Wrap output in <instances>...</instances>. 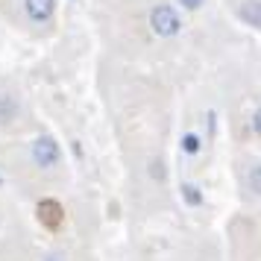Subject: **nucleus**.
Masks as SVG:
<instances>
[{
    "label": "nucleus",
    "instance_id": "f257e3e1",
    "mask_svg": "<svg viewBox=\"0 0 261 261\" xmlns=\"http://www.w3.org/2000/svg\"><path fill=\"white\" fill-rule=\"evenodd\" d=\"M30 155H33V165H38L41 170H53V167L62 165V150L50 135H38L30 144Z\"/></svg>",
    "mask_w": 261,
    "mask_h": 261
},
{
    "label": "nucleus",
    "instance_id": "f03ea898",
    "mask_svg": "<svg viewBox=\"0 0 261 261\" xmlns=\"http://www.w3.org/2000/svg\"><path fill=\"white\" fill-rule=\"evenodd\" d=\"M150 27H153L155 36H176L179 30H182V18L176 15V9L173 6H167V3H162V6H155L153 12H150Z\"/></svg>",
    "mask_w": 261,
    "mask_h": 261
},
{
    "label": "nucleus",
    "instance_id": "7ed1b4c3",
    "mask_svg": "<svg viewBox=\"0 0 261 261\" xmlns=\"http://www.w3.org/2000/svg\"><path fill=\"white\" fill-rule=\"evenodd\" d=\"M24 12L33 24H47L56 15V0H24Z\"/></svg>",
    "mask_w": 261,
    "mask_h": 261
},
{
    "label": "nucleus",
    "instance_id": "20e7f679",
    "mask_svg": "<svg viewBox=\"0 0 261 261\" xmlns=\"http://www.w3.org/2000/svg\"><path fill=\"white\" fill-rule=\"evenodd\" d=\"M18 112H21L18 97H15L12 91H6V88H0V126L12 123V120L18 118Z\"/></svg>",
    "mask_w": 261,
    "mask_h": 261
},
{
    "label": "nucleus",
    "instance_id": "39448f33",
    "mask_svg": "<svg viewBox=\"0 0 261 261\" xmlns=\"http://www.w3.org/2000/svg\"><path fill=\"white\" fill-rule=\"evenodd\" d=\"M241 18H244L247 24L261 27V0H247V3L241 6Z\"/></svg>",
    "mask_w": 261,
    "mask_h": 261
},
{
    "label": "nucleus",
    "instance_id": "423d86ee",
    "mask_svg": "<svg viewBox=\"0 0 261 261\" xmlns=\"http://www.w3.org/2000/svg\"><path fill=\"white\" fill-rule=\"evenodd\" d=\"M247 182H249V188L261 197V162H255V165L247 170Z\"/></svg>",
    "mask_w": 261,
    "mask_h": 261
},
{
    "label": "nucleus",
    "instance_id": "0eeeda50",
    "mask_svg": "<svg viewBox=\"0 0 261 261\" xmlns=\"http://www.w3.org/2000/svg\"><path fill=\"white\" fill-rule=\"evenodd\" d=\"M252 126H255V132H258V138H261V109L252 115Z\"/></svg>",
    "mask_w": 261,
    "mask_h": 261
},
{
    "label": "nucleus",
    "instance_id": "6e6552de",
    "mask_svg": "<svg viewBox=\"0 0 261 261\" xmlns=\"http://www.w3.org/2000/svg\"><path fill=\"white\" fill-rule=\"evenodd\" d=\"M182 3H185L188 9H200V3H202V0H182Z\"/></svg>",
    "mask_w": 261,
    "mask_h": 261
},
{
    "label": "nucleus",
    "instance_id": "1a4fd4ad",
    "mask_svg": "<svg viewBox=\"0 0 261 261\" xmlns=\"http://www.w3.org/2000/svg\"><path fill=\"white\" fill-rule=\"evenodd\" d=\"M44 261H65V258H59V255H50V258H44Z\"/></svg>",
    "mask_w": 261,
    "mask_h": 261
}]
</instances>
